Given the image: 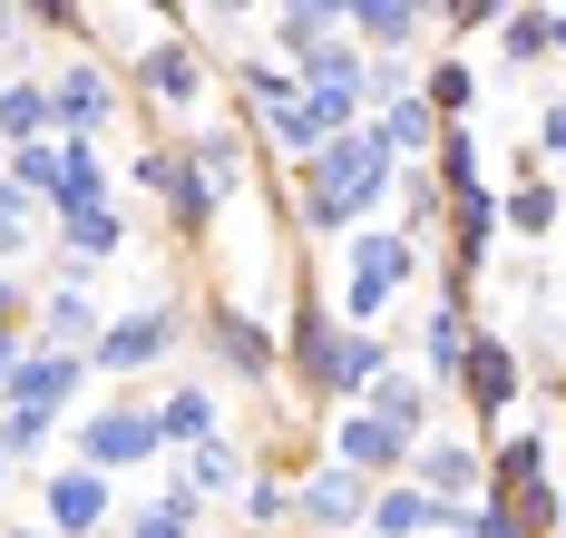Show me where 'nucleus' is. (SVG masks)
Returning a JSON list of instances; mask_svg holds the SVG:
<instances>
[{
	"mask_svg": "<svg viewBox=\"0 0 566 538\" xmlns=\"http://www.w3.org/2000/svg\"><path fill=\"white\" fill-rule=\"evenodd\" d=\"M381 196H391V167H381V147H371L361 127H342L333 147H313V157H303V186H293V226H303V236H342V226H361Z\"/></svg>",
	"mask_w": 566,
	"mask_h": 538,
	"instance_id": "1",
	"label": "nucleus"
},
{
	"mask_svg": "<svg viewBox=\"0 0 566 538\" xmlns=\"http://www.w3.org/2000/svg\"><path fill=\"white\" fill-rule=\"evenodd\" d=\"M410 275H420V245L400 236V226H361V236L342 245V323L371 333V323L410 294Z\"/></svg>",
	"mask_w": 566,
	"mask_h": 538,
	"instance_id": "2",
	"label": "nucleus"
},
{
	"mask_svg": "<svg viewBox=\"0 0 566 538\" xmlns=\"http://www.w3.org/2000/svg\"><path fill=\"white\" fill-rule=\"evenodd\" d=\"M127 186H137V196H147L186 245H206V236H216V216H226V206L206 196V177L186 167V147H176V137H147V147L127 157Z\"/></svg>",
	"mask_w": 566,
	"mask_h": 538,
	"instance_id": "3",
	"label": "nucleus"
},
{
	"mask_svg": "<svg viewBox=\"0 0 566 538\" xmlns=\"http://www.w3.org/2000/svg\"><path fill=\"white\" fill-rule=\"evenodd\" d=\"M127 89H137V99H157L167 118H206V108H216V60H206L186 30H157V40L127 60Z\"/></svg>",
	"mask_w": 566,
	"mask_h": 538,
	"instance_id": "4",
	"label": "nucleus"
},
{
	"mask_svg": "<svg viewBox=\"0 0 566 538\" xmlns=\"http://www.w3.org/2000/svg\"><path fill=\"white\" fill-rule=\"evenodd\" d=\"M206 362H216L226 382H244V392H274L283 382V343L234 294H206Z\"/></svg>",
	"mask_w": 566,
	"mask_h": 538,
	"instance_id": "5",
	"label": "nucleus"
},
{
	"mask_svg": "<svg viewBox=\"0 0 566 538\" xmlns=\"http://www.w3.org/2000/svg\"><path fill=\"white\" fill-rule=\"evenodd\" d=\"M167 461V441H157V412L147 402H108V412H78V470H157Z\"/></svg>",
	"mask_w": 566,
	"mask_h": 538,
	"instance_id": "6",
	"label": "nucleus"
},
{
	"mask_svg": "<svg viewBox=\"0 0 566 538\" xmlns=\"http://www.w3.org/2000/svg\"><path fill=\"white\" fill-rule=\"evenodd\" d=\"M176 343H186V303L147 294V303H127V313H108V333H98L88 372H157Z\"/></svg>",
	"mask_w": 566,
	"mask_h": 538,
	"instance_id": "7",
	"label": "nucleus"
},
{
	"mask_svg": "<svg viewBox=\"0 0 566 538\" xmlns=\"http://www.w3.org/2000/svg\"><path fill=\"white\" fill-rule=\"evenodd\" d=\"M371 489H381V479L342 470V461H313V470L293 479V519H303L313 538H361V519H371Z\"/></svg>",
	"mask_w": 566,
	"mask_h": 538,
	"instance_id": "8",
	"label": "nucleus"
},
{
	"mask_svg": "<svg viewBox=\"0 0 566 538\" xmlns=\"http://www.w3.org/2000/svg\"><path fill=\"white\" fill-rule=\"evenodd\" d=\"M283 382L323 412V372H333V343H342V323H333V303L313 294V284H293V313H283Z\"/></svg>",
	"mask_w": 566,
	"mask_h": 538,
	"instance_id": "9",
	"label": "nucleus"
},
{
	"mask_svg": "<svg viewBox=\"0 0 566 538\" xmlns=\"http://www.w3.org/2000/svg\"><path fill=\"white\" fill-rule=\"evenodd\" d=\"M450 392L469 402V421H509L517 392H527V362H517V343H509V333H469V362H459Z\"/></svg>",
	"mask_w": 566,
	"mask_h": 538,
	"instance_id": "10",
	"label": "nucleus"
},
{
	"mask_svg": "<svg viewBox=\"0 0 566 538\" xmlns=\"http://www.w3.org/2000/svg\"><path fill=\"white\" fill-rule=\"evenodd\" d=\"M117 108H127V99H117V69H108V60H88V50H78V60L50 79V127H59V137H78V147H88V137H98Z\"/></svg>",
	"mask_w": 566,
	"mask_h": 538,
	"instance_id": "11",
	"label": "nucleus"
},
{
	"mask_svg": "<svg viewBox=\"0 0 566 538\" xmlns=\"http://www.w3.org/2000/svg\"><path fill=\"white\" fill-rule=\"evenodd\" d=\"M40 529L50 538H98V529H117V479H98V470H50L40 479Z\"/></svg>",
	"mask_w": 566,
	"mask_h": 538,
	"instance_id": "12",
	"label": "nucleus"
},
{
	"mask_svg": "<svg viewBox=\"0 0 566 538\" xmlns=\"http://www.w3.org/2000/svg\"><path fill=\"white\" fill-rule=\"evenodd\" d=\"M176 147H186V167L206 177V196H216V206H244V196H254V147H244V127L196 118Z\"/></svg>",
	"mask_w": 566,
	"mask_h": 538,
	"instance_id": "13",
	"label": "nucleus"
},
{
	"mask_svg": "<svg viewBox=\"0 0 566 538\" xmlns=\"http://www.w3.org/2000/svg\"><path fill=\"white\" fill-rule=\"evenodd\" d=\"M410 479H420L440 509H469V489L489 499V451H479L469 431H430V441L410 451Z\"/></svg>",
	"mask_w": 566,
	"mask_h": 538,
	"instance_id": "14",
	"label": "nucleus"
},
{
	"mask_svg": "<svg viewBox=\"0 0 566 538\" xmlns=\"http://www.w3.org/2000/svg\"><path fill=\"white\" fill-rule=\"evenodd\" d=\"M78 382H88V353H20V372H10V392H0V412H40V421H59L69 402H78Z\"/></svg>",
	"mask_w": 566,
	"mask_h": 538,
	"instance_id": "15",
	"label": "nucleus"
},
{
	"mask_svg": "<svg viewBox=\"0 0 566 538\" xmlns=\"http://www.w3.org/2000/svg\"><path fill=\"white\" fill-rule=\"evenodd\" d=\"M410 451H420V441H400L391 421L333 412V461H342V470H361V479H410Z\"/></svg>",
	"mask_w": 566,
	"mask_h": 538,
	"instance_id": "16",
	"label": "nucleus"
},
{
	"mask_svg": "<svg viewBox=\"0 0 566 538\" xmlns=\"http://www.w3.org/2000/svg\"><path fill=\"white\" fill-rule=\"evenodd\" d=\"M342 30L361 40V60H410L420 30H430V10L420 0H342Z\"/></svg>",
	"mask_w": 566,
	"mask_h": 538,
	"instance_id": "17",
	"label": "nucleus"
},
{
	"mask_svg": "<svg viewBox=\"0 0 566 538\" xmlns=\"http://www.w3.org/2000/svg\"><path fill=\"white\" fill-rule=\"evenodd\" d=\"M30 313H40V353H98V333H108L98 294H88V284H69V275H59Z\"/></svg>",
	"mask_w": 566,
	"mask_h": 538,
	"instance_id": "18",
	"label": "nucleus"
},
{
	"mask_svg": "<svg viewBox=\"0 0 566 538\" xmlns=\"http://www.w3.org/2000/svg\"><path fill=\"white\" fill-rule=\"evenodd\" d=\"M381 372H391V333H352V323H342L333 372H323V421H333V412H352V402H361V392H371Z\"/></svg>",
	"mask_w": 566,
	"mask_h": 538,
	"instance_id": "19",
	"label": "nucleus"
},
{
	"mask_svg": "<svg viewBox=\"0 0 566 538\" xmlns=\"http://www.w3.org/2000/svg\"><path fill=\"white\" fill-rule=\"evenodd\" d=\"M127 255V206H88V216H59V275L88 284V265Z\"/></svg>",
	"mask_w": 566,
	"mask_h": 538,
	"instance_id": "20",
	"label": "nucleus"
},
{
	"mask_svg": "<svg viewBox=\"0 0 566 538\" xmlns=\"http://www.w3.org/2000/svg\"><path fill=\"white\" fill-rule=\"evenodd\" d=\"M440 519H450V509H440L420 479H381V489H371V519H361V538H440Z\"/></svg>",
	"mask_w": 566,
	"mask_h": 538,
	"instance_id": "21",
	"label": "nucleus"
},
{
	"mask_svg": "<svg viewBox=\"0 0 566 538\" xmlns=\"http://www.w3.org/2000/svg\"><path fill=\"white\" fill-rule=\"evenodd\" d=\"M186 489L196 499H244V479H254V441H234V431H216V441H196L186 451Z\"/></svg>",
	"mask_w": 566,
	"mask_h": 538,
	"instance_id": "22",
	"label": "nucleus"
},
{
	"mask_svg": "<svg viewBox=\"0 0 566 538\" xmlns=\"http://www.w3.org/2000/svg\"><path fill=\"white\" fill-rule=\"evenodd\" d=\"M117 538H206V499L186 479H157V499L117 509Z\"/></svg>",
	"mask_w": 566,
	"mask_h": 538,
	"instance_id": "23",
	"label": "nucleus"
},
{
	"mask_svg": "<svg viewBox=\"0 0 566 538\" xmlns=\"http://www.w3.org/2000/svg\"><path fill=\"white\" fill-rule=\"evenodd\" d=\"M537 479H557L547 431H509V441H489V499H517V489H537Z\"/></svg>",
	"mask_w": 566,
	"mask_h": 538,
	"instance_id": "24",
	"label": "nucleus"
},
{
	"mask_svg": "<svg viewBox=\"0 0 566 538\" xmlns=\"http://www.w3.org/2000/svg\"><path fill=\"white\" fill-rule=\"evenodd\" d=\"M147 412H157V441H167V451H196V441H216V431H226V412H216V392H206V382H176L167 402H147Z\"/></svg>",
	"mask_w": 566,
	"mask_h": 538,
	"instance_id": "25",
	"label": "nucleus"
},
{
	"mask_svg": "<svg viewBox=\"0 0 566 538\" xmlns=\"http://www.w3.org/2000/svg\"><path fill=\"white\" fill-rule=\"evenodd\" d=\"M50 79H0V157L10 147H50Z\"/></svg>",
	"mask_w": 566,
	"mask_h": 538,
	"instance_id": "26",
	"label": "nucleus"
},
{
	"mask_svg": "<svg viewBox=\"0 0 566 538\" xmlns=\"http://www.w3.org/2000/svg\"><path fill=\"white\" fill-rule=\"evenodd\" d=\"M264 20H274V60L283 69L303 60V50H323V40H342V0H283Z\"/></svg>",
	"mask_w": 566,
	"mask_h": 538,
	"instance_id": "27",
	"label": "nucleus"
},
{
	"mask_svg": "<svg viewBox=\"0 0 566 538\" xmlns=\"http://www.w3.org/2000/svg\"><path fill=\"white\" fill-rule=\"evenodd\" d=\"M469 333H479V323H469L459 303H430V323H420V372H430V392H450V382H459Z\"/></svg>",
	"mask_w": 566,
	"mask_h": 538,
	"instance_id": "28",
	"label": "nucleus"
},
{
	"mask_svg": "<svg viewBox=\"0 0 566 538\" xmlns=\"http://www.w3.org/2000/svg\"><path fill=\"white\" fill-rule=\"evenodd\" d=\"M420 99H430L440 127H469V108H479V69H469V50H440V60L420 69Z\"/></svg>",
	"mask_w": 566,
	"mask_h": 538,
	"instance_id": "29",
	"label": "nucleus"
},
{
	"mask_svg": "<svg viewBox=\"0 0 566 538\" xmlns=\"http://www.w3.org/2000/svg\"><path fill=\"white\" fill-rule=\"evenodd\" d=\"M557 216H566V196L547 177H527V186H509V196H499V226H509V236H557Z\"/></svg>",
	"mask_w": 566,
	"mask_h": 538,
	"instance_id": "30",
	"label": "nucleus"
},
{
	"mask_svg": "<svg viewBox=\"0 0 566 538\" xmlns=\"http://www.w3.org/2000/svg\"><path fill=\"white\" fill-rule=\"evenodd\" d=\"M430 177H440V196H479V186H489V167H479V137H469V127H440Z\"/></svg>",
	"mask_w": 566,
	"mask_h": 538,
	"instance_id": "31",
	"label": "nucleus"
},
{
	"mask_svg": "<svg viewBox=\"0 0 566 538\" xmlns=\"http://www.w3.org/2000/svg\"><path fill=\"white\" fill-rule=\"evenodd\" d=\"M391 186H400V236H410V245L450 216V196H440V177H430V167H391Z\"/></svg>",
	"mask_w": 566,
	"mask_h": 538,
	"instance_id": "32",
	"label": "nucleus"
},
{
	"mask_svg": "<svg viewBox=\"0 0 566 538\" xmlns=\"http://www.w3.org/2000/svg\"><path fill=\"white\" fill-rule=\"evenodd\" d=\"M274 529H293V479L254 470L244 479V538H274Z\"/></svg>",
	"mask_w": 566,
	"mask_h": 538,
	"instance_id": "33",
	"label": "nucleus"
},
{
	"mask_svg": "<svg viewBox=\"0 0 566 538\" xmlns=\"http://www.w3.org/2000/svg\"><path fill=\"white\" fill-rule=\"evenodd\" d=\"M0 186H20L30 206H50V186H59V137H50V147H10V157H0Z\"/></svg>",
	"mask_w": 566,
	"mask_h": 538,
	"instance_id": "34",
	"label": "nucleus"
},
{
	"mask_svg": "<svg viewBox=\"0 0 566 538\" xmlns=\"http://www.w3.org/2000/svg\"><path fill=\"white\" fill-rule=\"evenodd\" d=\"M499 509H509V519H517L527 538H557V529H566V499H557V479H537V489H517V499H499Z\"/></svg>",
	"mask_w": 566,
	"mask_h": 538,
	"instance_id": "35",
	"label": "nucleus"
},
{
	"mask_svg": "<svg viewBox=\"0 0 566 538\" xmlns=\"http://www.w3.org/2000/svg\"><path fill=\"white\" fill-rule=\"evenodd\" d=\"M499 60H509V69L547 60V10H509V20H499Z\"/></svg>",
	"mask_w": 566,
	"mask_h": 538,
	"instance_id": "36",
	"label": "nucleus"
},
{
	"mask_svg": "<svg viewBox=\"0 0 566 538\" xmlns=\"http://www.w3.org/2000/svg\"><path fill=\"white\" fill-rule=\"evenodd\" d=\"M50 441H59V421H40V412H0V461H10V470H20V461H40Z\"/></svg>",
	"mask_w": 566,
	"mask_h": 538,
	"instance_id": "37",
	"label": "nucleus"
},
{
	"mask_svg": "<svg viewBox=\"0 0 566 538\" xmlns=\"http://www.w3.org/2000/svg\"><path fill=\"white\" fill-rule=\"evenodd\" d=\"M499 20H509V0H450V10H430V30H450L459 50H469L479 30H499Z\"/></svg>",
	"mask_w": 566,
	"mask_h": 538,
	"instance_id": "38",
	"label": "nucleus"
},
{
	"mask_svg": "<svg viewBox=\"0 0 566 538\" xmlns=\"http://www.w3.org/2000/svg\"><path fill=\"white\" fill-rule=\"evenodd\" d=\"M30 236H40V206H30L20 186H0V265H10V255H30Z\"/></svg>",
	"mask_w": 566,
	"mask_h": 538,
	"instance_id": "39",
	"label": "nucleus"
},
{
	"mask_svg": "<svg viewBox=\"0 0 566 538\" xmlns=\"http://www.w3.org/2000/svg\"><path fill=\"white\" fill-rule=\"evenodd\" d=\"M440 538H527V529H517V519L499 509V499H469V509H459V519H450Z\"/></svg>",
	"mask_w": 566,
	"mask_h": 538,
	"instance_id": "40",
	"label": "nucleus"
},
{
	"mask_svg": "<svg viewBox=\"0 0 566 538\" xmlns=\"http://www.w3.org/2000/svg\"><path fill=\"white\" fill-rule=\"evenodd\" d=\"M527 157H537V167H547V157H566V89L537 108V127H527Z\"/></svg>",
	"mask_w": 566,
	"mask_h": 538,
	"instance_id": "41",
	"label": "nucleus"
},
{
	"mask_svg": "<svg viewBox=\"0 0 566 538\" xmlns=\"http://www.w3.org/2000/svg\"><path fill=\"white\" fill-rule=\"evenodd\" d=\"M20 50H30V20H20V10H10V0H0V69L20 60Z\"/></svg>",
	"mask_w": 566,
	"mask_h": 538,
	"instance_id": "42",
	"label": "nucleus"
},
{
	"mask_svg": "<svg viewBox=\"0 0 566 538\" xmlns=\"http://www.w3.org/2000/svg\"><path fill=\"white\" fill-rule=\"evenodd\" d=\"M20 313H30V284H20V275H10V265H0V333H10V323H20Z\"/></svg>",
	"mask_w": 566,
	"mask_h": 538,
	"instance_id": "43",
	"label": "nucleus"
},
{
	"mask_svg": "<svg viewBox=\"0 0 566 538\" xmlns=\"http://www.w3.org/2000/svg\"><path fill=\"white\" fill-rule=\"evenodd\" d=\"M20 353H30V343H20V333H0V392H10V372H20Z\"/></svg>",
	"mask_w": 566,
	"mask_h": 538,
	"instance_id": "44",
	"label": "nucleus"
},
{
	"mask_svg": "<svg viewBox=\"0 0 566 538\" xmlns=\"http://www.w3.org/2000/svg\"><path fill=\"white\" fill-rule=\"evenodd\" d=\"M547 50H557V60H566V10H547Z\"/></svg>",
	"mask_w": 566,
	"mask_h": 538,
	"instance_id": "45",
	"label": "nucleus"
},
{
	"mask_svg": "<svg viewBox=\"0 0 566 538\" xmlns=\"http://www.w3.org/2000/svg\"><path fill=\"white\" fill-rule=\"evenodd\" d=\"M0 538H50V529H40V519H30V529H0Z\"/></svg>",
	"mask_w": 566,
	"mask_h": 538,
	"instance_id": "46",
	"label": "nucleus"
},
{
	"mask_svg": "<svg viewBox=\"0 0 566 538\" xmlns=\"http://www.w3.org/2000/svg\"><path fill=\"white\" fill-rule=\"evenodd\" d=\"M557 412H566V372H557Z\"/></svg>",
	"mask_w": 566,
	"mask_h": 538,
	"instance_id": "47",
	"label": "nucleus"
},
{
	"mask_svg": "<svg viewBox=\"0 0 566 538\" xmlns=\"http://www.w3.org/2000/svg\"><path fill=\"white\" fill-rule=\"evenodd\" d=\"M0 489H10V461H0Z\"/></svg>",
	"mask_w": 566,
	"mask_h": 538,
	"instance_id": "48",
	"label": "nucleus"
}]
</instances>
